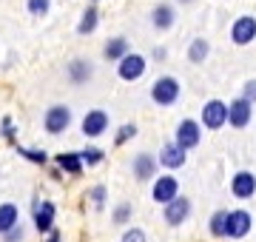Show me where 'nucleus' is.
I'll return each instance as SVG.
<instances>
[{"label": "nucleus", "instance_id": "obj_25", "mask_svg": "<svg viewBox=\"0 0 256 242\" xmlns=\"http://www.w3.org/2000/svg\"><path fill=\"white\" fill-rule=\"evenodd\" d=\"M18 154L26 157L28 162H34V166H46L48 162V154L43 148H23V146H18Z\"/></svg>", "mask_w": 256, "mask_h": 242}, {"label": "nucleus", "instance_id": "obj_6", "mask_svg": "<svg viewBox=\"0 0 256 242\" xmlns=\"http://www.w3.org/2000/svg\"><path fill=\"white\" fill-rule=\"evenodd\" d=\"M250 228H254L250 211H245V208L228 211V228H225V236H228V240H245L248 234H250Z\"/></svg>", "mask_w": 256, "mask_h": 242}, {"label": "nucleus", "instance_id": "obj_9", "mask_svg": "<svg viewBox=\"0 0 256 242\" xmlns=\"http://www.w3.org/2000/svg\"><path fill=\"white\" fill-rule=\"evenodd\" d=\"M148 68V60L142 54H137V52H131L128 57H122L117 63V74L120 80H126V83H134V80H140V77L146 74Z\"/></svg>", "mask_w": 256, "mask_h": 242}, {"label": "nucleus", "instance_id": "obj_15", "mask_svg": "<svg viewBox=\"0 0 256 242\" xmlns=\"http://www.w3.org/2000/svg\"><path fill=\"white\" fill-rule=\"evenodd\" d=\"M230 194L236 200H250L256 194V174L254 171H236L230 177Z\"/></svg>", "mask_w": 256, "mask_h": 242}, {"label": "nucleus", "instance_id": "obj_5", "mask_svg": "<svg viewBox=\"0 0 256 242\" xmlns=\"http://www.w3.org/2000/svg\"><path fill=\"white\" fill-rule=\"evenodd\" d=\"M191 211H194L191 200H188L185 194H180L174 202H168V205L162 208V220H165V225H168V228H180V225L188 222Z\"/></svg>", "mask_w": 256, "mask_h": 242}, {"label": "nucleus", "instance_id": "obj_31", "mask_svg": "<svg viewBox=\"0 0 256 242\" xmlns=\"http://www.w3.org/2000/svg\"><path fill=\"white\" fill-rule=\"evenodd\" d=\"M242 100H248V102H256V80H248L245 86H242V94H239Z\"/></svg>", "mask_w": 256, "mask_h": 242}, {"label": "nucleus", "instance_id": "obj_36", "mask_svg": "<svg viewBox=\"0 0 256 242\" xmlns=\"http://www.w3.org/2000/svg\"><path fill=\"white\" fill-rule=\"evenodd\" d=\"M180 3H185V6H188V3H194V0H180Z\"/></svg>", "mask_w": 256, "mask_h": 242}, {"label": "nucleus", "instance_id": "obj_10", "mask_svg": "<svg viewBox=\"0 0 256 242\" xmlns=\"http://www.w3.org/2000/svg\"><path fill=\"white\" fill-rule=\"evenodd\" d=\"M108 112H102V108H92V112H86V117H82L80 128L86 137H92V140H97V137H102L106 131H108Z\"/></svg>", "mask_w": 256, "mask_h": 242}, {"label": "nucleus", "instance_id": "obj_29", "mask_svg": "<svg viewBox=\"0 0 256 242\" xmlns=\"http://www.w3.org/2000/svg\"><path fill=\"white\" fill-rule=\"evenodd\" d=\"M106 196H108L106 186H94L92 191H88V200L94 202V208H97V211H102V205H106Z\"/></svg>", "mask_w": 256, "mask_h": 242}, {"label": "nucleus", "instance_id": "obj_14", "mask_svg": "<svg viewBox=\"0 0 256 242\" xmlns=\"http://www.w3.org/2000/svg\"><path fill=\"white\" fill-rule=\"evenodd\" d=\"M230 40H234L236 46H248V43H254V40H256V18L242 14V18L234 20V26H230Z\"/></svg>", "mask_w": 256, "mask_h": 242}, {"label": "nucleus", "instance_id": "obj_20", "mask_svg": "<svg viewBox=\"0 0 256 242\" xmlns=\"http://www.w3.org/2000/svg\"><path fill=\"white\" fill-rule=\"evenodd\" d=\"M20 225V208L14 202H0V236Z\"/></svg>", "mask_w": 256, "mask_h": 242}, {"label": "nucleus", "instance_id": "obj_1", "mask_svg": "<svg viewBox=\"0 0 256 242\" xmlns=\"http://www.w3.org/2000/svg\"><path fill=\"white\" fill-rule=\"evenodd\" d=\"M151 100L156 102V106H162V108H168V106H174L176 100H180V94H182V86H180V80L171 74H162L156 77L154 83H151Z\"/></svg>", "mask_w": 256, "mask_h": 242}, {"label": "nucleus", "instance_id": "obj_37", "mask_svg": "<svg viewBox=\"0 0 256 242\" xmlns=\"http://www.w3.org/2000/svg\"><path fill=\"white\" fill-rule=\"evenodd\" d=\"M92 3H97V0H92Z\"/></svg>", "mask_w": 256, "mask_h": 242}, {"label": "nucleus", "instance_id": "obj_21", "mask_svg": "<svg viewBox=\"0 0 256 242\" xmlns=\"http://www.w3.org/2000/svg\"><path fill=\"white\" fill-rule=\"evenodd\" d=\"M208 54H210V43H208V40H205V38H194L191 46H188V63L200 66V63L208 60Z\"/></svg>", "mask_w": 256, "mask_h": 242}, {"label": "nucleus", "instance_id": "obj_4", "mask_svg": "<svg viewBox=\"0 0 256 242\" xmlns=\"http://www.w3.org/2000/svg\"><path fill=\"white\" fill-rule=\"evenodd\" d=\"M176 196H180V180L174 177V174H160V177L154 180V186H151V200H154L156 205H168V202H174Z\"/></svg>", "mask_w": 256, "mask_h": 242}, {"label": "nucleus", "instance_id": "obj_34", "mask_svg": "<svg viewBox=\"0 0 256 242\" xmlns=\"http://www.w3.org/2000/svg\"><path fill=\"white\" fill-rule=\"evenodd\" d=\"M151 57H154V63H165L168 48H165V46H154V48H151Z\"/></svg>", "mask_w": 256, "mask_h": 242}, {"label": "nucleus", "instance_id": "obj_33", "mask_svg": "<svg viewBox=\"0 0 256 242\" xmlns=\"http://www.w3.org/2000/svg\"><path fill=\"white\" fill-rule=\"evenodd\" d=\"M0 126H3V137L14 142V126H12V117H3V122H0Z\"/></svg>", "mask_w": 256, "mask_h": 242}, {"label": "nucleus", "instance_id": "obj_11", "mask_svg": "<svg viewBox=\"0 0 256 242\" xmlns=\"http://www.w3.org/2000/svg\"><path fill=\"white\" fill-rule=\"evenodd\" d=\"M160 166L168 171V174H174V171H180V168L188 162V151L185 148H180L176 142H165L162 148H160Z\"/></svg>", "mask_w": 256, "mask_h": 242}, {"label": "nucleus", "instance_id": "obj_8", "mask_svg": "<svg viewBox=\"0 0 256 242\" xmlns=\"http://www.w3.org/2000/svg\"><path fill=\"white\" fill-rule=\"evenodd\" d=\"M202 126L210 131H220L222 126H228V102L222 100H208L202 106Z\"/></svg>", "mask_w": 256, "mask_h": 242}, {"label": "nucleus", "instance_id": "obj_23", "mask_svg": "<svg viewBox=\"0 0 256 242\" xmlns=\"http://www.w3.org/2000/svg\"><path fill=\"white\" fill-rule=\"evenodd\" d=\"M97 23H100V12H97V6H88V9L80 14V23H77V34H92L94 28H97Z\"/></svg>", "mask_w": 256, "mask_h": 242}, {"label": "nucleus", "instance_id": "obj_2", "mask_svg": "<svg viewBox=\"0 0 256 242\" xmlns=\"http://www.w3.org/2000/svg\"><path fill=\"white\" fill-rule=\"evenodd\" d=\"M32 222H34L37 234H52L57 222V205L52 200H34L32 202Z\"/></svg>", "mask_w": 256, "mask_h": 242}, {"label": "nucleus", "instance_id": "obj_30", "mask_svg": "<svg viewBox=\"0 0 256 242\" xmlns=\"http://www.w3.org/2000/svg\"><path fill=\"white\" fill-rule=\"evenodd\" d=\"M120 242H148V236L142 228H126L122 236H120Z\"/></svg>", "mask_w": 256, "mask_h": 242}, {"label": "nucleus", "instance_id": "obj_32", "mask_svg": "<svg viewBox=\"0 0 256 242\" xmlns=\"http://www.w3.org/2000/svg\"><path fill=\"white\" fill-rule=\"evenodd\" d=\"M23 234H26V231H23V225H18V228H12V231L3 236V242H20V240H23Z\"/></svg>", "mask_w": 256, "mask_h": 242}, {"label": "nucleus", "instance_id": "obj_16", "mask_svg": "<svg viewBox=\"0 0 256 242\" xmlns=\"http://www.w3.org/2000/svg\"><path fill=\"white\" fill-rule=\"evenodd\" d=\"M176 23V9L171 3H156L154 12H151V26L156 32H168V28H174Z\"/></svg>", "mask_w": 256, "mask_h": 242}, {"label": "nucleus", "instance_id": "obj_12", "mask_svg": "<svg viewBox=\"0 0 256 242\" xmlns=\"http://www.w3.org/2000/svg\"><path fill=\"white\" fill-rule=\"evenodd\" d=\"M200 140H202V131H200V122H196V120H182L180 126H176L174 142L180 146V148L191 151V148L200 146Z\"/></svg>", "mask_w": 256, "mask_h": 242}, {"label": "nucleus", "instance_id": "obj_19", "mask_svg": "<svg viewBox=\"0 0 256 242\" xmlns=\"http://www.w3.org/2000/svg\"><path fill=\"white\" fill-rule=\"evenodd\" d=\"M131 54V46H128L126 38H111L106 40V46H102V57L108 60V63H120L122 57Z\"/></svg>", "mask_w": 256, "mask_h": 242}, {"label": "nucleus", "instance_id": "obj_3", "mask_svg": "<svg viewBox=\"0 0 256 242\" xmlns=\"http://www.w3.org/2000/svg\"><path fill=\"white\" fill-rule=\"evenodd\" d=\"M68 126H72V108H68L66 102H54V106H48L46 114H43V128H46V134L57 137V134H63Z\"/></svg>", "mask_w": 256, "mask_h": 242}, {"label": "nucleus", "instance_id": "obj_13", "mask_svg": "<svg viewBox=\"0 0 256 242\" xmlns=\"http://www.w3.org/2000/svg\"><path fill=\"white\" fill-rule=\"evenodd\" d=\"M250 120H254V102L242 100V97L228 102V126H234V128H248Z\"/></svg>", "mask_w": 256, "mask_h": 242}, {"label": "nucleus", "instance_id": "obj_26", "mask_svg": "<svg viewBox=\"0 0 256 242\" xmlns=\"http://www.w3.org/2000/svg\"><path fill=\"white\" fill-rule=\"evenodd\" d=\"M80 157H82L86 166H100L102 160H106V151L97 148V146H86V148L80 151Z\"/></svg>", "mask_w": 256, "mask_h": 242}, {"label": "nucleus", "instance_id": "obj_18", "mask_svg": "<svg viewBox=\"0 0 256 242\" xmlns=\"http://www.w3.org/2000/svg\"><path fill=\"white\" fill-rule=\"evenodd\" d=\"M66 72H68V80H72L74 86H82L94 77V66L88 63V60H82V57H74Z\"/></svg>", "mask_w": 256, "mask_h": 242}, {"label": "nucleus", "instance_id": "obj_22", "mask_svg": "<svg viewBox=\"0 0 256 242\" xmlns=\"http://www.w3.org/2000/svg\"><path fill=\"white\" fill-rule=\"evenodd\" d=\"M225 228H228V211L220 208V211H214L210 220H208V234L214 240H222V236H225Z\"/></svg>", "mask_w": 256, "mask_h": 242}, {"label": "nucleus", "instance_id": "obj_7", "mask_svg": "<svg viewBox=\"0 0 256 242\" xmlns=\"http://www.w3.org/2000/svg\"><path fill=\"white\" fill-rule=\"evenodd\" d=\"M156 168H160V160H156L154 154H148V151H140V154H134V160H131V174H134L137 182L156 180V177H160V174H156Z\"/></svg>", "mask_w": 256, "mask_h": 242}, {"label": "nucleus", "instance_id": "obj_28", "mask_svg": "<svg viewBox=\"0 0 256 242\" xmlns=\"http://www.w3.org/2000/svg\"><path fill=\"white\" fill-rule=\"evenodd\" d=\"M26 9L34 18H46L48 9H52V0H26Z\"/></svg>", "mask_w": 256, "mask_h": 242}, {"label": "nucleus", "instance_id": "obj_27", "mask_svg": "<svg viewBox=\"0 0 256 242\" xmlns=\"http://www.w3.org/2000/svg\"><path fill=\"white\" fill-rule=\"evenodd\" d=\"M134 137H137V126H134V122H126V126H120V128H117L114 142H117V146H126V142L134 140Z\"/></svg>", "mask_w": 256, "mask_h": 242}, {"label": "nucleus", "instance_id": "obj_24", "mask_svg": "<svg viewBox=\"0 0 256 242\" xmlns=\"http://www.w3.org/2000/svg\"><path fill=\"white\" fill-rule=\"evenodd\" d=\"M131 216H134V205L131 202H120L114 208V214H111V222L114 225H128L131 222Z\"/></svg>", "mask_w": 256, "mask_h": 242}, {"label": "nucleus", "instance_id": "obj_35", "mask_svg": "<svg viewBox=\"0 0 256 242\" xmlns=\"http://www.w3.org/2000/svg\"><path fill=\"white\" fill-rule=\"evenodd\" d=\"M46 242H63V231H60V228H54V231L46 236Z\"/></svg>", "mask_w": 256, "mask_h": 242}, {"label": "nucleus", "instance_id": "obj_17", "mask_svg": "<svg viewBox=\"0 0 256 242\" xmlns=\"http://www.w3.org/2000/svg\"><path fill=\"white\" fill-rule=\"evenodd\" d=\"M54 166L63 171V174H72V177H80L86 162H82L80 151H63V154H57L54 157Z\"/></svg>", "mask_w": 256, "mask_h": 242}]
</instances>
